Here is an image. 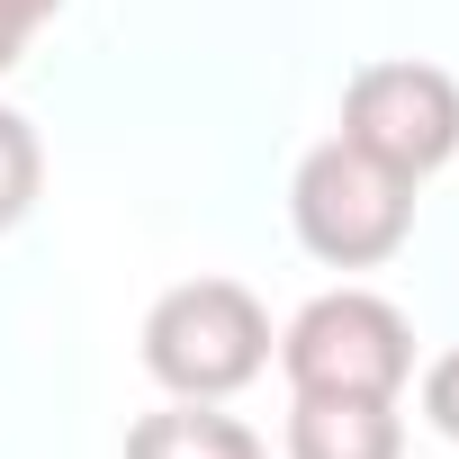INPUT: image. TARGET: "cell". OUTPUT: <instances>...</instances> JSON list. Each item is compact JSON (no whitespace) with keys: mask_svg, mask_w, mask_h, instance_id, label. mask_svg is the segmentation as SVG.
<instances>
[{"mask_svg":"<svg viewBox=\"0 0 459 459\" xmlns=\"http://www.w3.org/2000/svg\"><path fill=\"white\" fill-rule=\"evenodd\" d=\"M280 369H289V396H387L396 405L414 378V325L378 289H325L289 316Z\"/></svg>","mask_w":459,"mask_h":459,"instance_id":"cell-3","label":"cell"},{"mask_svg":"<svg viewBox=\"0 0 459 459\" xmlns=\"http://www.w3.org/2000/svg\"><path fill=\"white\" fill-rule=\"evenodd\" d=\"M289 459H405V423L387 396H298Z\"/></svg>","mask_w":459,"mask_h":459,"instance_id":"cell-5","label":"cell"},{"mask_svg":"<svg viewBox=\"0 0 459 459\" xmlns=\"http://www.w3.org/2000/svg\"><path fill=\"white\" fill-rule=\"evenodd\" d=\"M144 369L189 396V405H225L235 387H253L271 369V316L244 280H180L153 298L144 316Z\"/></svg>","mask_w":459,"mask_h":459,"instance_id":"cell-1","label":"cell"},{"mask_svg":"<svg viewBox=\"0 0 459 459\" xmlns=\"http://www.w3.org/2000/svg\"><path fill=\"white\" fill-rule=\"evenodd\" d=\"M333 135L360 144L369 162H387L396 180H432L459 153V82L441 64H414V55L360 64L351 91H342V126Z\"/></svg>","mask_w":459,"mask_h":459,"instance_id":"cell-4","label":"cell"},{"mask_svg":"<svg viewBox=\"0 0 459 459\" xmlns=\"http://www.w3.org/2000/svg\"><path fill=\"white\" fill-rule=\"evenodd\" d=\"M289 216H298V244L325 271H378L405 253L414 235V180H396L387 162H369L360 144L325 135L298 180H289Z\"/></svg>","mask_w":459,"mask_h":459,"instance_id":"cell-2","label":"cell"},{"mask_svg":"<svg viewBox=\"0 0 459 459\" xmlns=\"http://www.w3.org/2000/svg\"><path fill=\"white\" fill-rule=\"evenodd\" d=\"M37 180H46V153H37V126L19 108H0V235L37 207Z\"/></svg>","mask_w":459,"mask_h":459,"instance_id":"cell-7","label":"cell"},{"mask_svg":"<svg viewBox=\"0 0 459 459\" xmlns=\"http://www.w3.org/2000/svg\"><path fill=\"white\" fill-rule=\"evenodd\" d=\"M55 10H64V0H0V73H10V64L28 55V37H37Z\"/></svg>","mask_w":459,"mask_h":459,"instance_id":"cell-9","label":"cell"},{"mask_svg":"<svg viewBox=\"0 0 459 459\" xmlns=\"http://www.w3.org/2000/svg\"><path fill=\"white\" fill-rule=\"evenodd\" d=\"M126 459H262V432L180 396V405H162V414H144L126 432Z\"/></svg>","mask_w":459,"mask_h":459,"instance_id":"cell-6","label":"cell"},{"mask_svg":"<svg viewBox=\"0 0 459 459\" xmlns=\"http://www.w3.org/2000/svg\"><path fill=\"white\" fill-rule=\"evenodd\" d=\"M423 423H432L441 441H459V351H441V360L423 369Z\"/></svg>","mask_w":459,"mask_h":459,"instance_id":"cell-8","label":"cell"}]
</instances>
